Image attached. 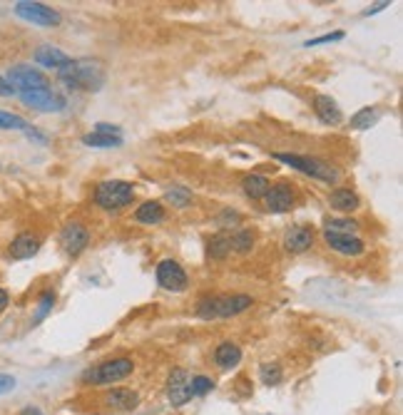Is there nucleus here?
<instances>
[{
	"mask_svg": "<svg viewBox=\"0 0 403 415\" xmlns=\"http://www.w3.org/2000/svg\"><path fill=\"white\" fill-rule=\"evenodd\" d=\"M314 112H316V117H319L324 124L341 122V110H338L336 100L329 98V95H316V98H314Z\"/></svg>",
	"mask_w": 403,
	"mask_h": 415,
	"instance_id": "19",
	"label": "nucleus"
},
{
	"mask_svg": "<svg viewBox=\"0 0 403 415\" xmlns=\"http://www.w3.org/2000/svg\"><path fill=\"white\" fill-rule=\"evenodd\" d=\"M95 132H100V135L122 137V130H120L118 124H107V122H100V124H95Z\"/></svg>",
	"mask_w": 403,
	"mask_h": 415,
	"instance_id": "34",
	"label": "nucleus"
},
{
	"mask_svg": "<svg viewBox=\"0 0 403 415\" xmlns=\"http://www.w3.org/2000/svg\"><path fill=\"white\" fill-rule=\"evenodd\" d=\"M135 221L140 224H162L164 221V207L162 201H144L142 207H137L135 212Z\"/></svg>",
	"mask_w": 403,
	"mask_h": 415,
	"instance_id": "21",
	"label": "nucleus"
},
{
	"mask_svg": "<svg viewBox=\"0 0 403 415\" xmlns=\"http://www.w3.org/2000/svg\"><path fill=\"white\" fill-rule=\"evenodd\" d=\"M324 241L326 247L331 251L341 254V256H361L366 251V244L353 234H334V232H324Z\"/></svg>",
	"mask_w": 403,
	"mask_h": 415,
	"instance_id": "12",
	"label": "nucleus"
},
{
	"mask_svg": "<svg viewBox=\"0 0 403 415\" xmlns=\"http://www.w3.org/2000/svg\"><path fill=\"white\" fill-rule=\"evenodd\" d=\"M8 306H10V296H8V291L3 289V286H0V313L6 311Z\"/></svg>",
	"mask_w": 403,
	"mask_h": 415,
	"instance_id": "37",
	"label": "nucleus"
},
{
	"mask_svg": "<svg viewBox=\"0 0 403 415\" xmlns=\"http://www.w3.org/2000/svg\"><path fill=\"white\" fill-rule=\"evenodd\" d=\"M207 251H209V256H212V259H217V261L227 259L229 254H232V234H229V232L215 234V236L209 239V244H207Z\"/></svg>",
	"mask_w": 403,
	"mask_h": 415,
	"instance_id": "22",
	"label": "nucleus"
},
{
	"mask_svg": "<svg viewBox=\"0 0 403 415\" xmlns=\"http://www.w3.org/2000/svg\"><path fill=\"white\" fill-rule=\"evenodd\" d=\"M259 378L264 385H279L281 378H284V370H281V366H276V363H261Z\"/></svg>",
	"mask_w": 403,
	"mask_h": 415,
	"instance_id": "29",
	"label": "nucleus"
},
{
	"mask_svg": "<svg viewBox=\"0 0 403 415\" xmlns=\"http://www.w3.org/2000/svg\"><path fill=\"white\" fill-rule=\"evenodd\" d=\"M314 247V232L306 224H296L284 234V249L289 254H304Z\"/></svg>",
	"mask_w": 403,
	"mask_h": 415,
	"instance_id": "14",
	"label": "nucleus"
},
{
	"mask_svg": "<svg viewBox=\"0 0 403 415\" xmlns=\"http://www.w3.org/2000/svg\"><path fill=\"white\" fill-rule=\"evenodd\" d=\"M20 415H43V413H40V408H35V405H28V408H23Z\"/></svg>",
	"mask_w": 403,
	"mask_h": 415,
	"instance_id": "39",
	"label": "nucleus"
},
{
	"mask_svg": "<svg viewBox=\"0 0 403 415\" xmlns=\"http://www.w3.org/2000/svg\"><path fill=\"white\" fill-rule=\"evenodd\" d=\"M189 385H192V398H195V396H204V393H209V390L215 388V381L207 378V376H195Z\"/></svg>",
	"mask_w": 403,
	"mask_h": 415,
	"instance_id": "32",
	"label": "nucleus"
},
{
	"mask_svg": "<svg viewBox=\"0 0 403 415\" xmlns=\"http://www.w3.org/2000/svg\"><path fill=\"white\" fill-rule=\"evenodd\" d=\"M241 361V350L237 344H232V341H224V344L217 346L215 350V363L219 366L221 370H229L235 368V366H239Z\"/></svg>",
	"mask_w": 403,
	"mask_h": 415,
	"instance_id": "20",
	"label": "nucleus"
},
{
	"mask_svg": "<svg viewBox=\"0 0 403 415\" xmlns=\"http://www.w3.org/2000/svg\"><path fill=\"white\" fill-rule=\"evenodd\" d=\"M83 142L87 147H98V150H110V147H122V137L112 135H100V132H90L83 137Z\"/></svg>",
	"mask_w": 403,
	"mask_h": 415,
	"instance_id": "25",
	"label": "nucleus"
},
{
	"mask_svg": "<svg viewBox=\"0 0 403 415\" xmlns=\"http://www.w3.org/2000/svg\"><path fill=\"white\" fill-rule=\"evenodd\" d=\"M90 244V232L80 221H67L63 232H60V247L67 256H80Z\"/></svg>",
	"mask_w": 403,
	"mask_h": 415,
	"instance_id": "10",
	"label": "nucleus"
},
{
	"mask_svg": "<svg viewBox=\"0 0 403 415\" xmlns=\"http://www.w3.org/2000/svg\"><path fill=\"white\" fill-rule=\"evenodd\" d=\"M329 207L336 209V212H344V214H351V212L361 209V199L353 189L336 187L334 192H329Z\"/></svg>",
	"mask_w": 403,
	"mask_h": 415,
	"instance_id": "18",
	"label": "nucleus"
},
{
	"mask_svg": "<svg viewBox=\"0 0 403 415\" xmlns=\"http://www.w3.org/2000/svg\"><path fill=\"white\" fill-rule=\"evenodd\" d=\"M28 127H30V124H28L20 115L0 110V130H23V132H25Z\"/></svg>",
	"mask_w": 403,
	"mask_h": 415,
	"instance_id": "30",
	"label": "nucleus"
},
{
	"mask_svg": "<svg viewBox=\"0 0 403 415\" xmlns=\"http://www.w3.org/2000/svg\"><path fill=\"white\" fill-rule=\"evenodd\" d=\"M249 306H254V299L247 293H224V296H204L197 304V316L204 321L212 318H229L237 313L247 311Z\"/></svg>",
	"mask_w": 403,
	"mask_h": 415,
	"instance_id": "2",
	"label": "nucleus"
},
{
	"mask_svg": "<svg viewBox=\"0 0 403 415\" xmlns=\"http://www.w3.org/2000/svg\"><path fill=\"white\" fill-rule=\"evenodd\" d=\"M33 58L38 65L43 67H52V70H63L65 65H70V55L67 52H63L60 47L55 45H40L38 50L33 52Z\"/></svg>",
	"mask_w": 403,
	"mask_h": 415,
	"instance_id": "16",
	"label": "nucleus"
},
{
	"mask_svg": "<svg viewBox=\"0 0 403 415\" xmlns=\"http://www.w3.org/2000/svg\"><path fill=\"white\" fill-rule=\"evenodd\" d=\"M336 40H344V33L336 30V33H326V35H319V38L314 40H306L304 47H314V45H324V43H336Z\"/></svg>",
	"mask_w": 403,
	"mask_h": 415,
	"instance_id": "33",
	"label": "nucleus"
},
{
	"mask_svg": "<svg viewBox=\"0 0 403 415\" xmlns=\"http://www.w3.org/2000/svg\"><path fill=\"white\" fill-rule=\"evenodd\" d=\"M164 199L177 209H187L189 201H192V192H189L187 187H172L167 189V197H164Z\"/></svg>",
	"mask_w": 403,
	"mask_h": 415,
	"instance_id": "28",
	"label": "nucleus"
},
{
	"mask_svg": "<svg viewBox=\"0 0 403 415\" xmlns=\"http://www.w3.org/2000/svg\"><path fill=\"white\" fill-rule=\"evenodd\" d=\"M229 221H235V224H237V221H239V214H237V212H229V209H227V212L219 216V227H227Z\"/></svg>",
	"mask_w": 403,
	"mask_h": 415,
	"instance_id": "36",
	"label": "nucleus"
},
{
	"mask_svg": "<svg viewBox=\"0 0 403 415\" xmlns=\"http://www.w3.org/2000/svg\"><path fill=\"white\" fill-rule=\"evenodd\" d=\"M274 159L276 162H284L289 167L299 169L304 175L319 179L326 184H336L338 182V169L334 164L324 162V159H316V157H306V155H289V152H274Z\"/></svg>",
	"mask_w": 403,
	"mask_h": 415,
	"instance_id": "3",
	"label": "nucleus"
},
{
	"mask_svg": "<svg viewBox=\"0 0 403 415\" xmlns=\"http://www.w3.org/2000/svg\"><path fill=\"white\" fill-rule=\"evenodd\" d=\"M384 8H389V3H376V5H371L369 10H366L364 15H371V13H378V10H384Z\"/></svg>",
	"mask_w": 403,
	"mask_h": 415,
	"instance_id": "38",
	"label": "nucleus"
},
{
	"mask_svg": "<svg viewBox=\"0 0 403 415\" xmlns=\"http://www.w3.org/2000/svg\"><path fill=\"white\" fill-rule=\"evenodd\" d=\"M58 78L67 90H100L105 82V72L92 60H70V65L58 70Z\"/></svg>",
	"mask_w": 403,
	"mask_h": 415,
	"instance_id": "1",
	"label": "nucleus"
},
{
	"mask_svg": "<svg viewBox=\"0 0 403 415\" xmlns=\"http://www.w3.org/2000/svg\"><path fill=\"white\" fill-rule=\"evenodd\" d=\"M294 189L289 182H279L269 187V192L264 194V209L269 214H284L289 209H294Z\"/></svg>",
	"mask_w": 403,
	"mask_h": 415,
	"instance_id": "11",
	"label": "nucleus"
},
{
	"mask_svg": "<svg viewBox=\"0 0 403 415\" xmlns=\"http://www.w3.org/2000/svg\"><path fill=\"white\" fill-rule=\"evenodd\" d=\"M135 370V361L132 358H112V361H105L87 368L83 373L85 385H112V383H120L130 376Z\"/></svg>",
	"mask_w": 403,
	"mask_h": 415,
	"instance_id": "5",
	"label": "nucleus"
},
{
	"mask_svg": "<svg viewBox=\"0 0 403 415\" xmlns=\"http://www.w3.org/2000/svg\"><path fill=\"white\" fill-rule=\"evenodd\" d=\"M52 306H55V293H52V291H45L43 296H40V301H38V313H35V324H38V321H43V318H45L47 313L52 311Z\"/></svg>",
	"mask_w": 403,
	"mask_h": 415,
	"instance_id": "31",
	"label": "nucleus"
},
{
	"mask_svg": "<svg viewBox=\"0 0 403 415\" xmlns=\"http://www.w3.org/2000/svg\"><path fill=\"white\" fill-rule=\"evenodd\" d=\"M8 85L18 92H28V90H38V87H47V78L38 67H30V65H15L8 70Z\"/></svg>",
	"mask_w": 403,
	"mask_h": 415,
	"instance_id": "7",
	"label": "nucleus"
},
{
	"mask_svg": "<svg viewBox=\"0 0 403 415\" xmlns=\"http://www.w3.org/2000/svg\"><path fill=\"white\" fill-rule=\"evenodd\" d=\"M102 403L112 410H135L140 405V396L130 388H112L102 396Z\"/></svg>",
	"mask_w": 403,
	"mask_h": 415,
	"instance_id": "17",
	"label": "nucleus"
},
{
	"mask_svg": "<svg viewBox=\"0 0 403 415\" xmlns=\"http://www.w3.org/2000/svg\"><path fill=\"white\" fill-rule=\"evenodd\" d=\"M269 187H272L269 179L261 175H249V177H244V182H241V189H244V194H247L249 199H264Z\"/></svg>",
	"mask_w": 403,
	"mask_h": 415,
	"instance_id": "23",
	"label": "nucleus"
},
{
	"mask_svg": "<svg viewBox=\"0 0 403 415\" xmlns=\"http://www.w3.org/2000/svg\"><path fill=\"white\" fill-rule=\"evenodd\" d=\"M378 120H381L378 107H361V110L351 117V127L353 130H369V127H373Z\"/></svg>",
	"mask_w": 403,
	"mask_h": 415,
	"instance_id": "24",
	"label": "nucleus"
},
{
	"mask_svg": "<svg viewBox=\"0 0 403 415\" xmlns=\"http://www.w3.org/2000/svg\"><path fill=\"white\" fill-rule=\"evenodd\" d=\"M189 383H192V378L184 368L172 370L167 383V398L172 405H184V403L192 401V385Z\"/></svg>",
	"mask_w": 403,
	"mask_h": 415,
	"instance_id": "13",
	"label": "nucleus"
},
{
	"mask_svg": "<svg viewBox=\"0 0 403 415\" xmlns=\"http://www.w3.org/2000/svg\"><path fill=\"white\" fill-rule=\"evenodd\" d=\"M40 251V239L35 234L30 232H23L18 234L13 241H10V247H8V254H10V259L15 261H25V259H33L35 254Z\"/></svg>",
	"mask_w": 403,
	"mask_h": 415,
	"instance_id": "15",
	"label": "nucleus"
},
{
	"mask_svg": "<svg viewBox=\"0 0 403 415\" xmlns=\"http://www.w3.org/2000/svg\"><path fill=\"white\" fill-rule=\"evenodd\" d=\"M15 15L33 25H43V27H55L60 25V13L55 8L45 5V3H35V0H20L15 3Z\"/></svg>",
	"mask_w": 403,
	"mask_h": 415,
	"instance_id": "6",
	"label": "nucleus"
},
{
	"mask_svg": "<svg viewBox=\"0 0 403 415\" xmlns=\"http://www.w3.org/2000/svg\"><path fill=\"white\" fill-rule=\"evenodd\" d=\"M20 100L28 104V107H35L40 112H60L65 107V98L52 92V87H38V90H28V92H18Z\"/></svg>",
	"mask_w": 403,
	"mask_h": 415,
	"instance_id": "9",
	"label": "nucleus"
},
{
	"mask_svg": "<svg viewBox=\"0 0 403 415\" xmlns=\"http://www.w3.org/2000/svg\"><path fill=\"white\" fill-rule=\"evenodd\" d=\"M157 284L162 286L164 291L182 293V291H187V286H189L187 271H184L177 261L164 259V261H160V266H157Z\"/></svg>",
	"mask_w": 403,
	"mask_h": 415,
	"instance_id": "8",
	"label": "nucleus"
},
{
	"mask_svg": "<svg viewBox=\"0 0 403 415\" xmlns=\"http://www.w3.org/2000/svg\"><path fill=\"white\" fill-rule=\"evenodd\" d=\"M135 201V187L122 179H107L95 189V204L105 212H120Z\"/></svg>",
	"mask_w": 403,
	"mask_h": 415,
	"instance_id": "4",
	"label": "nucleus"
},
{
	"mask_svg": "<svg viewBox=\"0 0 403 415\" xmlns=\"http://www.w3.org/2000/svg\"><path fill=\"white\" fill-rule=\"evenodd\" d=\"M254 241H257V236H254L252 229H239V232L232 234V251L249 254L254 249Z\"/></svg>",
	"mask_w": 403,
	"mask_h": 415,
	"instance_id": "27",
	"label": "nucleus"
},
{
	"mask_svg": "<svg viewBox=\"0 0 403 415\" xmlns=\"http://www.w3.org/2000/svg\"><path fill=\"white\" fill-rule=\"evenodd\" d=\"M13 95H15V90L8 85V80L0 75V98H13Z\"/></svg>",
	"mask_w": 403,
	"mask_h": 415,
	"instance_id": "35",
	"label": "nucleus"
},
{
	"mask_svg": "<svg viewBox=\"0 0 403 415\" xmlns=\"http://www.w3.org/2000/svg\"><path fill=\"white\" fill-rule=\"evenodd\" d=\"M361 227L356 219H349V216H334V219L324 221V232H334V234H353Z\"/></svg>",
	"mask_w": 403,
	"mask_h": 415,
	"instance_id": "26",
	"label": "nucleus"
}]
</instances>
